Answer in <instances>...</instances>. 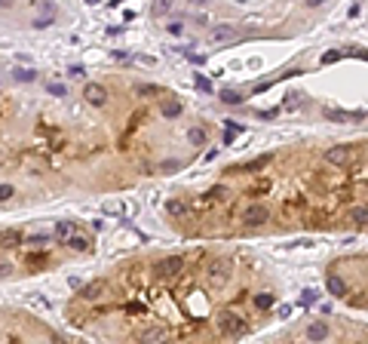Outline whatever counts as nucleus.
Listing matches in <instances>:
<instances>
[{"mask_svg":"<svg viewBox=\"0 0 368 344\" xmlns=\"http://www.w3.org/2000/svg\"><path fill=\"white\" fill-rule=\"evenodd\" d=\"M197 86H200L203 93H209V96H212V83H209V80H206L203 74H197Z\"/></svg>","mask_w":368,"mask_h":344,"instance_id":"9b49d317","label":"nucleus"},{"mask_svg":"<svg viewBox=\"0 0 368 344\" xmlns=\"http://www.w3.org/2000/svg\"><path fill=\"white\" fill-rule=\"evenodd\" d=\"M55 231H58V237H65V234H71V224H68V221H65V224H58V227H55Z\"/></svg>","mask_w":368,"mask_h":344,"instance_id":"f3484780","label":"nucleus"},{"mask_svg":"<svg viewBox=\"0 0 368 344\" xmlns=\"http://www.w3.org/2000/svg\"><path fill=\"white\" fill-rule=\"evenodd\" d=\"M298 105H301V99H298V96H292V99L286 102V108H289V111H292V108H298Z\"/></svg>","mask_w":368,"mask_h":344,"instance_id":"dca6fc26","label":"nucleus"},{"mask_svg":"<svg viewBox=\"0 0 368 344\" xmlns=\"http://www.w3.org/2000/svg\"><path fill=\"white\" fill-rule=\"evenodd\" d=\"M188 141L197 145V148H203V145L209 141V135H206V129H197V126H194V129H188Z\"/></svg>","mask_w":368,"mask_h":344,"instance_id":"6e6552de","label":"nucleus"},{"mask_svg":"<svg viewBox=\"0 0 368 344\" xmlns=\"http://www.w3.org/2000/svg\"><path fill=\"white\" fill-rule=\"evenodd\" d=\"M13 4V0H0V7H10Z\"/></svg>","mask_w":368,"mask_h":344,"instance_id":"a211bd4d","label":"nucleus"},{"mask_svg":"<svg viewBox=\"0 0 368 344\" xmlns=\"http://www.w3.org/2000/svg\"><path fill=\"white\" fill-rule=\"evenodd\" d=\"M313 301H316V295H313V292H304V295H301V304H304V307H307V304H313Z\"/></svg>","mask_w":368,"mask_h":344,"instance_id":"ddd939ff","label":"nucleus"},{"mask_svg":"<svg viewBox=\"0 0 368 344\" xmlns=\"http://www.w3.org/2000/svg\"><path fill=\"white\" fill-rule=\"evenodd\" d=\"M172 4L175 0H154V16H166L172 10Z\"/></svg>","mask_w":368,"mask_h":344,"instance_id":"1a4fd4ad","label":"nucleus"},{"mask_svg":"<svg viewBox=\"0 0 368 344\" xmlns=\"http://www.w3.org/2000/svg\"><path fill=\"white\" fill-rule=\"evenodd\" d=\"M233 37H236V31L227 28V25H218V28L209 31V43H221V40H233Z\"/></svg>","mask_w":368,"mask_h":344,"instance_id":"39448f33","label":"nucleus"},{"mask_svg":"<svg viewBox=\"0 0 368 344\" xmlns=\"http://www.w3.org/2000/svg\"><path fill=\"white\" fill-rule=\"evenodd\" d=\"M105 209H108V212H114V215H120V212H123V206H120V203H108Z\"/></svg>","mask_w":368,"mask_h":344,"instance_id":"2eb2a0df","label":"nucleus"},{"mask_svg":"<svg viewBox=\"0 0 368 344\" xmlns=\"http://www.w3.org/2000/svg\"><path fill=\"white\" fill-rule=\"evenodd\" d=\"M221 102H224V105H239V102H242V96H239V93H233V90H224V93H221Z\"/></svg>","mask_w":368,"mask_h":344,"instance_id":"9d476101","label":"nucleus"},{"mask_svg":"<svg viewBox=\"0 0 368 344\" xmlns=\"http://www.w3.org/2000/svg\"><path fill=\"white\" fill-rule=\"evenodd\" d=\"M68 243H71V249H77V252H89V249H92V237H83V234L71 237Z\"/></svg>","mask_w":368,"mask_h":344,"instance_id":"0eeeda50","label":"nucleus"},{"mask_svg":"<svg viewBox=\"0 0 368 344\" xmlns=\"http://www.w3.org/2000/svg\"><path fill=\"white\" fill-rule=\"evenodd\" d=\"M353 154H356V151H353V145H334V148L325 154V160L331 163V169H344V166L353 160Z\"/></svg>","mask_w":368,"mask_h":344,"instance_id":"f03ea898","label":"nucleus"},{"mask_svg":"<svg viewBox=\"0 0 368 344\" xmlns=\"http://www.w3.org/2000/svg\"><path fill=\"white\" fill-rule=\"evenodd\" d=\"M230 274H233V268L227 265V262H215L209 271H206V280H209V289H221L227 280H230Z\"/></svg>","mask_w":368,"mask_h":344,"instance_id":"f257e3e1","label":"nucleus"},{"mask_svg":"<svg viewBox=\"0 0 368 344\" xmlns=\"http://www.w3.org/2000/svg\"><path fill=\"white\" fill-rule=\"evenodd\" d=\"M267 221V209L264 206H252V209H246V215H242V224L252 231V227H261Z\"/></svg>","mask_w":368,"mask_h":344,"instance_id":"20e7f679","label":"nucleus"},{"mask_svg":"<svg viewBox=\"0 0 368 344\" xmlns=\"http://www.w3.org/2000/svg\"><path fill=\"white\" fill-rule=\"evenodd\" d=\"M338 59H341V52H325V55H322L325 65H328V62H338Z\"/></svg>","mask_w":368,"mask_h":344,"instance_id":"4468645a","label":"nucleus"},{"mask_svg":"<svg viewBox=\"0 0 368 344\" xmlns=\"http://www.w3.org/2000/svg\"><path fill=\"white\" fill-rule=\"evenodd\" d=\"M83 96H86L89 105H105V102H108V90H105L102 83H86V86H83Z\"/></svg>","mask_w":368,"mask_h":344,"instance_id":"7ed1b4c3","label":"nucleus"},{"mask_svg":"<svg viewBox=\"0 0 368 344\" xmlns=\"http://www.w3.org/2000/svg\"><path fill=\"white\" fill-rule=\"evenodd\" d=\"M16 191H13V185H0V203H4V200H10Z\"/></svg>","mask_w":368,"mask_h":344,"instance_id":"f8f14e48","label":"nucleus"},{"mask_svg":"<svg viewBox=\"0 0 368 344\" xmlns=\"http://www.w3.org/2000/svg\"><path fill=\"white\" fill-rule=\"evenodd\" d=\"M304 335H307V341H322V338H328V326L325 323H310Z\"/></svg>","mask_w":368,"mask_h":344,"instance_id":"423d86ee","label":"nucleus"}]
</instances>
